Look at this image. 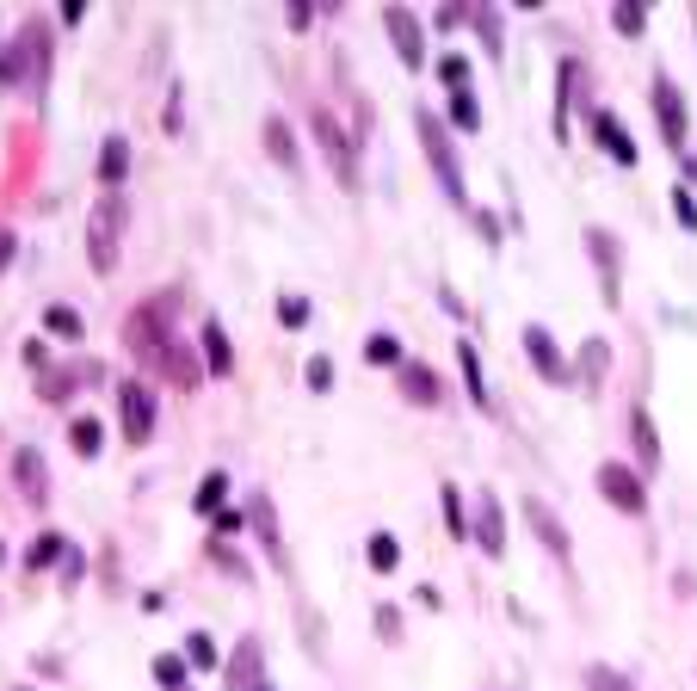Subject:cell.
<instances>
[{"instance_id": "cell-9", "label": "cell", "mask_w": 697, "mask_h": 691, "mask_svg": "<svg viewBox=\"0 0 697 691\" xmlns=\"http://www.w3.org/2000/svg\"><path fill=\"white\" fill-rule=\"evenodd\" d=\"M124 432H130V439H149V432H155V389L124 383Z\"/></svg>"}, {"instance_id": "cell-28", "label": "cell", "mask_w": 697, "mask_h": 691, "mask_svg": "<svg viewBox=\"0 0 697 691\" xmlns=\"http://www.w3.org/2000/svg\"><path fill=\"white\" fill-rule=\"evenodd\" d=\"M155 679H161L167 691H179V685H186V661H179V654H161V661H155Z\"/></svg>"}, {"instance_id": "cell-1", "label": "cell", "mask_w": 697, "mask_h": 691, "mask_svg": "<svg viewBox=\"0 0 697 691\" xmlns=\"http://www.w3.org/2000/svg\"><path fill=\"white\" fill-rule=\"evenodd\" d=\"M414 130H420V142H426V161H432V173H438V186H445V198H451V204H469V186H463V167H457V149H451L445 124H438L426 105H420V112H414Z\"/></svg>"}, {"instance_id": "cell-33", "label": "cell", "mask_w": 697, "mask_h": 691, "mask_svg": "<svg viewBox=\"0 0 697 691\" xmlns=\"http://www.w3.org/2000/svg\"><path fill=\"white\" fill-rule=\"evenodd\" d=\"M278 321H284V327H303V321H309V303H303V297H290V303H278Z\"/></svg>"}, {"instance_id": "cell-3", "label": "cell", "mask_w": 697, "mask_h": 691, "mask_svg": "<svg viewBox=\"0 0 697 691\" xmlns=\"http://www.w3.org/2000/svg\"><path fill=\"white\" fill-rule=\"evenodd\" d=\"M599 494L617 506V513H630V519L648 506V488H642V476L630 463H599Z\"/></svg>"}, {"instance_id": "cell-11", "label": "cell", "mask_w": 697, "mask_h": 691, "mask_svg": "<svg viewBox=\"0 0 697 691\" xmlns=\"http://www.w3.org/2000/svg\"><path fill=\"white\" fill-rule=\"evenodd\" d=\"M593 136H599V149H605L617 167H636V142H630V130H623L611 112H593Z\"/></svg>"}, {"instance_id": "cell-4", "label": "cell", "mask_w": 697, "mask_h": 691, "mask_svg": "<svg viewBox=\"0 0 697 691\" xmlns=\"http://www.w3.org/2000/svg\"><path fill=\"white\" fill-rule=\"evenodd\" d=\"M309 124H315V136H321L327 161H334V173L346 179V186H358V155H352V136L340 130V118H334V112H315Z\"/></svg>"}, {"instance_id": "cell-8", "label": "cell", "mask_w": 697, "mask_h": 691, "mask_svg": "<svg viewBox=\"0 0 697 691\" xmlns=\"http://www.w3.org/2000/svg\"><path fill=\"white\" fill-rule=\"evenodd\" d=\"M525 352H531V365L543 383H568V358L556 352V340L543 334V327H525Z\"/></svg>"}, {"instance_id": "cell-19", "label": "cell", "mask_w": 697, "mask_h": 691, "mask_svg": "<svg viewBox=\"0 0 697 691\" xmlns=\"http://www.w3.org/2000/svg\"><path fill=\"white\" fill-rule=\"evenodd\" d=\"M266 149H272V161L297 167V136H290V124H284V118H266Z\"/></svg>"}, {"instance_id": "cell-38", "label": "cell", "mask_w": 697, "mask_h": 691, "mask_svg": "<svg viewBox=\"0 0 697 691\" xmlns=\"http://www.w3.org/2000/svg\"><path fill=\"white\" fill-rule=\"evenodd\" d=\"M192 661H198V667H216V648H210V636H192Z\"/></svg>"}, {"instance_id": "cell-32", "label": "cell", "mask_w": 697, "mask_h": 691, "mask_svg": "<svg viewBox=\"0 0 697 691\" xmlns=\"http://www.w3.org/2000/svg\"><path fill=\"white\" fill-rule=\"evenodd\" d=\"M438 75H445V81L463 93V81H469V62H463V56H445V62H438Z\"/></svg>"}, {"instance_id": "cell-26", "label": "cell", "mask_w": 697, "mask_h": 691, "mask_svg": "<svg viewBox=\"0 0 697 691\" xmlns=\"http://www.w3.org/2000/svg\"><path fill=\"white\" fill-rule=\"evenodd\" d=\"M364 358H371V365H401V346L389 334H371V340H364Z\"/></svg>"}, {"instance_id": "cell-14", "label": "cell", "mask_w": 697, "mask_h": 691, "mask_svg": "<svg viewBox=\"0 0 697 691\" xmlns=\"http://www.w3.org/2000/svg\"><path fill=\"white\" fill-rule=\"evenodd\" d=\"M204 365H210V377H229L235 371V352H229V334L216 321H204Z\"/></svg>"}, {"instance_id": "cell-21", "label": "cell", "mask_w": 697, "mask_h": 691, "mask_svg": "<svg viewBox=\"0 0 697 691\" xmlns=\"http://www.w3.org/2000/svg\"><path fill=\"white\" fill-rule=\"evenodd\" d=\"M223 494H229V476H223V469H210V476L198 482V500H192V506L216 519V513H223Z\"/></svg>"}, {"instance_id": "cell-18", "label": "cell", "mask_w": 697, "mask_h": 691, "mask_svg": "<svg viewBox=\"0 0 697 691\" xmlns=\"http://www.w3.org/2000/svg\"><path fill=\"white\" fill-rule=\"evenodd\" d=\"M155 358H167V377H173V383H186V389L198 383V358H192L186 346H173V340H167V346H161Z\"/></svg>"}, {"instance_id": "cell-25", "label": "cell", "mask_w": 697, "mask_h": 691, "mask_svg": "<svg viewBox=\"0 0 697 691\" xmlns=\"http://www.w3.org/2000/svg\"><path fill=\"white\" fill-rule=\"evenodd\" d=\"M395 562H401V543H395L389 531H377V537H371V568H383V574H389Z\"/></svg>"}, {"instance_id": "cell-2", "label": "cell", "mask_w": 697, "mask_h": 691, "mask_svg": "<svg viewBox=\"0 0 697 691\" xmlns=\"http://www.w3.org/2000/svg\"><path fill=\"white\" fill-rule=\"evenodd\" d=\"M124 223H130V204H124L118 192L93 204V216H87V253H93V266H99V272H112V266H118Z\"/></svg>"}, {"instance_id": "cell-40", "label": "cell", "mask_w": 697, "mask_h": 691, "mask_svg": "<svg viewBox=\"0 0 697 691\" xmlns=\"http://www.w3.org/2000/svg\"><path fill=\"white\" fill-rule=\"evenodd\" d=\"M253 691H266V685H253Z\"/></svg>"}, {"instance_id": "cell-24", "label": "cell", "mask_w": 697, "mask_h": 691, "mask_svg": "<svg viewBox=\"0 0 697 691\" xmlns=\"http://www.w3.org/2000/svg\"><path fill=\"white\" fill-rule=\"evenodd\" d=\"M253 673H260V642H241V654L229 661V685H247Z\"/></svg>"}, {"instance_id": "cell-30", "label": "cell", "mask_w": 697, "mask_h": 691, "mask_svg": "<svg viewBox=\"0 0 697 691\" xmlns=\"http://www.w3.org/2000/svg\"><path fill=\"white\" fill-rule=\"evenodd\" d=\"M451 118H457L463 130H482V105H475L469 93H457V99H451Z\"/></svg>"}, {"instance_id": "cell-5", "label": "cell", "mask_w": 697, "mask_h": 691, "mask_svg": "<svg viewBox=\"0 0 697 691\" xmlns=\"http://www.w3.org/2000/svg\"><path fill=\"white\" fill-rule=\"evenodd\" d=\"M654 118H660L667 149H685V99H679L673 75H654Z\"/></svg>"}, {"instance_id": "cell-7", "label": "cell", "mask_w": 697, "mask_h": 691, "mask_svg": "<svg viewBox=\"0 0 697 691\" xmlns=\"http://www.w3.org/2000/svg\"><path fill=\"white\" fill-rule=\"evenodd\" d=\"M525 525H531V531L543 537V550H549V556H562V562H568V550H574V537H568V525H562L556 513H549V506H543V500H525Z\"/></svg>"}, {"instance_id": "cell-22", "label": "cell", "mask_w": 697, "mask_h": 691, "mask_svg": "<svg viewBox=\"0 0 697 691\" xmlns=\"http://www.w3.org/2000/svg\"><path fill=\"white\" fill-rule=\"evenodd\" d=\"M68 439H75V451H81V457H99V445H105V426H99L93 414H81L75 426H68Z\"/></svg>"}, {"instance_id": "cell-37", "label": "cell", "mask_w": 697, "mask_h": 691, "mask_svg": "<svg viewBox=\"0 0 697 691\" xmlns=\"http://www.w3.org/2000/svg\"><path fill=\"white\" fill-rule=\"evenodd\" d=\"M334 383V365H327V358H309V389H327Z\"/></svg>"}, {"instance_id": "cell-35", "label": "cell", "mask_w": 697, "mask_h": 691, "mask_svg": "<svg viewBox=\"0 0 697 691\" xmlns=\"http://www.w3.org/2000/svg\"><path fill=\"white\" fill-rule=\"evenodd\" d=\"M673 216H679V223H685V229H697V204H691V192H685V186L673 192Z\"/></svg>"}, {"instance_id": "cell-17", "label": "cell", "mask_w": 697, "mask_h": 691, "mask_svg": "<svg viewBox=\"0 0 697 691\" xmlns=\"http://www.w3.org/2000/svg\"><path fill=\"white\" fill-rule=\"evenodd\" d=\"M457 365H463V383H469V395H475V408H488V377H482V358H475L469 340L457 346Z\"/></svg>"}, {"instance_id": "cell-39", "label": "cell", "mask_w": 697, "mask_h": 691, "mask_svg": "<svg viewBox=\"0 0 697 691\" xmlns=\"http://www.w3.org/2000/svg\"><path fill=\"white\" fill-rule=\"evenodd\" d=\"M7 260H13V235H7V229H0V266H7Z\"/></svg>"}, {"instance_id": "cell-36", "label": "cell", "mask_w": 697, "mask_h": 691, "mask_svg": "<svg viewBox=\"0 0 697 691\" xmlns=\"http://www.w3.org/2000/svg\"><path fill=\"white\" fill-rule=\"evenodd\" d=\"M50 327H56V334H68V340H75V334H81V321H75V309H50Z\"/></svg>"}, {"instance_id": "cell-12", "label": "cell", "mask_w": 697, "mask_h": 691, "mask_svg": "<svg viewBox=\"0 0 697 691\" xmlns=\"http://www.w3.org/2000/svg\"><path fill=\"white\" fill-rule=\"evenodd\" d=\"M401 395H408L414 408H438V395H445V389H438V377L426 365H401Z\"/></svg>"}, {"instance_id": "cell-15", "label": "cell", "mask_w": 697, "mask_h": 691, "mask_svg": "<svg viewBox=\"0 0 697 691\" xmlns=\"http://www.w3.org/2000/svg\"><path fill=\"white\" fill-rule=\"evenodd\" d=\"M630 439H636L642 469H660V439H654V420H648V408H630Z\"/></svg>"}, {"instance_id": "cell-13", "label": "cell", "mask_w": 697, "mask_h": 691, "mask_svg": "<svg viewBox=\"0 0 697 691\" xmlns=\"http://www.w3.org/2000/svg\"><path fill=\"white\" fill-rule=\"evenodd\" d=\"M586 247H593V260H599V278H605V297L617 303V241L605 229H586Z\"/></svg>"}, {"instance_id": "cell-16", "label": "cell", "mask_w": 697, "mask_h": 691, "mask_svg": "<svg viewBox=\"0 0 697 691\" xmlns=\"http://www.w3.org/2000/svg\"><path fill=\"white\" fill-rule=\"evenodd\" d=\"M13 476H19V488H25L31 500L50 494V476H44V457H38V451H19V457H13Z\"/></svg>"}, {"instance_id": "cell-34", "label": "cell", "mask_w": 697, "mask_h": 691, "mask_svg": "<svg viewBox=\"0 0 697 691\" xmlns=\"http://www.w3.org/2000/svg\"><path fill=\"white\" fill-rule=\"evenodd\" d=\"M445 525L463 537V494H457V488H445Z\"/></svg>"}, {"instance_id": "cell-29", "label": "cell", "mask_w": 697, "mask_h": 691, "mask_svg": "<svg viewBox=\"0 0 697 691\" xmlns=\"http://www.w3.org/2000/svg\"><path fill=\"white\" fill-rule=\"evenodd\" d=\"M611 25H617V31H623V38H636V31H642V25H648V19H642V7H636V0H623V7H617V13H611Z\"/></svg>"}, {"instance_id": "cell-27", "label": "cell", "mask_w": 697, "mask_h": 691, "mask_svg": "<svg viewBox=\"0 0 697 691\" xmlns=\"http://www.w3.org/2000/svg\"><path fill=\"white\" fill-rule=\"evenodd\" d=\"M62 550H68L62 537H38V543H31V550H25V562H31V568H50V562H56Z\"/></svg>"}, {"instance_id": "cell-23", "label": "cell", "mask_w": 697, "mask_h": 691, "mask_svg": "<svg viewBox=\"0 0 697 691\" xmlns=\"http://www.w3.org/2000/svg\"><path fill=\"white\" fill-rule=\"evenodd\" d=\"M580 679H586V691H636V685H630V679H623L617 667H599V661H593V667H586Z\"/></svg>"}, {"instance_id": "cell-10", "label": "cell", "mask_w": 697, "mask_h": 691, "mask_svg": "<svg viewBox=\"0 0 697 691\" xmlns=\"http://www.w3.org/2000/svg\"><path fill=\"white\" fill-rule=\"evenodd\" d=\"M475 543H482L488 556H506V519H500V500L494 494L475 500Z\"/></svg>"}, {"instance_id": "cell-6", "label": "cell", "mask_w": 697, "mask_h": 691, "mask_svg": "<svg viewBox=\"0 0 697 691\" xmlns=\"http://www.w3.org/2000/svg\"><path fill=\"white\" fill-rule=\"evenodd\" d=\"M383 31L395 38V50H401V62H408V68H420V62H426V38H420V19H414L408 7H383Z\"/></svg>"}, {"instance_id": "cell-31", "label": "cell", "mask_w": 697, "mask_h": 691, "mask_svg": "<svg viewBox=\"0 0 697 691\" xmlns=\"http://www.w3.org/2000/svg\"><path fill=\"white\" fill-rule=\"evenodd\" d=\"M605 352H611L605 340H586V383H599V377H605Z\"/></svg>"}, {"instance_id": "cell-20", "label": "cell", "mask_w": 697, "mask_h": 691, "mask_svg": "<svg viewBox=\"0 0 697 691\" xmlns=\"http://www.w3.org/2000/svg\"><path fill=\"white\" fill-rule=\"evenodd\" d=\"M99 173H105V186H118V179L130 173V142H124V136H105V161H99Z\"/></svg>"}]
</instances>
